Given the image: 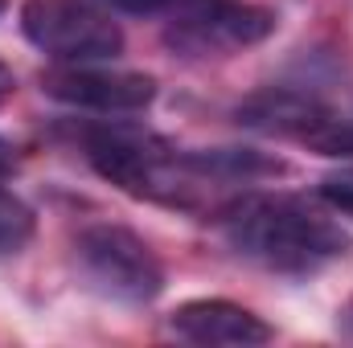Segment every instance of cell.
I'll return each instance as SVG.
<instances>
[{
  "instance_id": "cell-1",
  "label": "cell",
  "mask_w": 353,
  "mask_h": 348,
  "mask_svg": "<svg viewBox=\"0 0 353 348\" xmlns=\"http://www.w3.org/2000/svg\"><path fill=\"white\" fill-rule=\"evenodd\" d=\"M214 226L243 262L288 279L321 274L325 266L353 254L350 230H341L329 213L288 193L230 197L214 213Z\"/></svg>"
},
{
  "instance_id": "cell-2",
  "label": "cell",
  "mask_w": 353,
  "mask_h": 348,
  "mask_svg": "<svg viewBox=\"0 0 353 348\" xmlns=\"http://www.w3.org/2000/svg\"><path fill=\"white\" fill-rule=\"evenodd\" d=\"M70 259L83 287L111 303L140 307L165 291V262L128 226H115V221L83 226L70 242Z\"/></svg>"
},
{
  "instance_id": "cell-3",
  "label": "cell",
  "mask_w": 353,
  "mask_h": 348,
  "mask_svg": "<svg viewBox=\"0 0 353 348\" xmlns=\"http://www.w3.org/2000/svg\"><path fill=\"white\" fill-rule=\"evenodd\" d=\"M21 33L58 66H94L123 54V29L87 0H25Z\"/></svg>"
},
{
  "instance_id": "cell-4",
  "label": "cell",
  "mask_w": 353,
  "mask_h": 348,
  "mask_svg": "<svg viewBox=\"0 0 353 348\" xmlns=\"http://www.w3.org/2000/svg\"><path fill=\"white\" fill-rule=\"evenodd\" d=\"M279 17L247 0H193L181 17L169 21L165 45L181 58H226L251 50L275 33Z\"/></svg>"
},
{
  "instance_id": "cell-5",
  "label": "cell",
  "mask_w": 353,
  "mask_h": 348,
  "mask_svg": "<svg viewBox=\"0 0 353 348\" xmlns=\"http://www.w3.org/2000/svg\"><path fill=\"white\" fill-rule=\"evenodd\" d=\"M41 94L99 115H132L152 107L157 78L140 70H99V66H54L41 74Z\"/></svg>"
},
{
  "instance_id": "cell-6",
  "label": "cell",
  "mask_w": 353,
  "mask_h": 348,
  "mask_svg": "<svg viewBox=\"0 0 353 348\" xmlns=\"http://www.w3.org/2000/svg\"><path fill=\"white\" fill-rule=\"evenodd\" d=\"M333 119L337 115L329 102H321L312 90L296 87H263L234 107L239 127L259 135H279V140H300V144H312Z\"/></svg>"
},
{
  "instance_id": "cell-7",
  "label": "cell",
  "mask_w": 353,
  "mask_h": 348,
  "mask_svg": "<svg viewBox=\"0 0 353 348\" xmlns=\"http://www.w3.org/2000/svg\"><path fill=\"white\" fill-rule=\"evenodd\" d=\"M169 332L189 340V345H234L251 348L267 345L275 332L263 316H255L251 307L234 303V299H185L169 312Z\"/></svg>"
},
{
  "instance_id": "cell-8",
  "label": "cell",
  "mask_w": 353,
  "mask_h": 348,
  "mask_svg": "<svg viewBox=\"0 0 353 348\" xmlns=\"http://www.w3.org/2000/svg\"><path fill=\"white\" fill-rule=\"evenodd\" d=\"M181 160L201 184H255L292 173L283 156H271L259 148H189L181 152Z\"/></svg>"
},
{
  "instance_id": "cell-9",
  "label": "cell",
  "mask_w": 353,
  "mask_h": 348,
  "mask_svg": "<svg viewBox=\"0 0 353 348\" xmlns=\"http://www.w3.org/2000/svg\"><path fill=\"white\" fill-rule=\"evenodd\" d=\"M33 209L0 184V254H17L33 238Z\"/></svg>"
},
{
  "instance_id": "cell-10",
  "label": "cell",
  "mask_w": 353,
  "mask_h": 348,
  "mask_svg": "<svg viewBox=\"0 0 353 348\" xmlns=\"http://www.w3.org/2000/svg\"><path fill=\"white\" fill-rule=\"evenodd\" d=\"M321 197H325L333 209H341L345 217H353V180H325V184H321Z\"/></svg>"
},
{
  "instance_id": "cell-11",
  "label": "cell",
  "mask_w": 353,
  "mask_h": 348,
  "mask_svg": "<svg viewBox=\"0 0 353 348\" xmlns=\"http://www.w3.org/2000/svg\"><path fill=\"white\" fill-rule=\"evenodd\" d=\"M107 4L119 8V12H132V17H152V12H165L176 0H107ZM185 4H189V0H185Z\"/></svg>"
},
{
  "instance_id": "cell-12",
  "label": "cell",
  "mask_w": 353,
  "mask_h": 348,
  "mask_svg": "<svg viewBox=\"0 0 353 348\" xmlns=\"http://www.w3.org/2000/svg\"><path fill=\"white\" fill-rule=\"evenodd\" d=\"M17 160H21V156H17V144L0 135V180H4V176L17 168Z\"/></svg>"
},
{
  "instance_id": "cell-13",
  "label": "cell",
  "mask_w": 353,
  "mask_h": 348,
  "mask_svg": "<svg viewBox=\"0 0 353 348\" xmlns=\"http://www.w3.org/2000/svg\"><path fill=\"white\" fill-rule=\"evenodd\" d=\"M337 332H341L345 340H353V295L341 303V312H337Z\"/></svg>"
},
{
  "instance_id": "cell-14",
  "label": "cell",
  "mask_w": 353,
  "mask_h": 348,
  "mask_svg": "<svg viewBox=\"0 0 353 348\" xmlns=\"http://www.w3.org/2000/svg\"><path fill=\"white\" fill-rule=\"evenodd\" d=\"M12 87H17V74H12V66L0 58V98H4V94H8Z\"/></svg>"
},
{
  "instance_id": "cell-15",
  "label": "cell",
  "mask_w": 353,
  "mask_h": 348,
  "mask_svg": "<svg viewBox=\"0 0 353 348\" xmlns=\"http://www.w3.org/2000/svg\"><path fill=\"white\" fill-rule=\"evenodd\" d=\"M4 8H8V0H0V12H4Z\"/></svg>"
}]
</instances>
